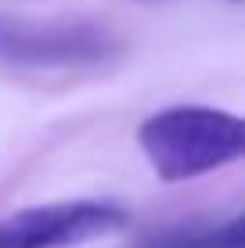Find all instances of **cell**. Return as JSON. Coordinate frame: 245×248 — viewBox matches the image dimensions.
Instances as JSON below:
<instances>
[{
    "mask_svg": "<svg viewBox=\"0 0 245 248\" xmlns=\"http://www.w3.org/2000/svg\"><path fill=\"white\" fill-rule=\"evenodd\" d=\"M137 144L159 180L180 184L238 162L245 123L209 105H173L137 126Z\"/></svg>",
    "mask_w": 245,
    "mask_h": 248,
    "instance_id": "1",
    "label": "cell"
},
{
    "mask_svg": "<svg viewBox=\"0 0 245 248\" xmlns=\"http://www.w3.org/2000/svg\"><path fill=\"white\" fill-rule=\"evenodd\" d=\"M119 50V36L90 18L0 15V62L15 68H101Z\"/></svg>",
    "mask_w": 245,
    "mask_h": 248,
    "instance_id": "2",
    "label": "cell"
},
{
    "mask_svg": "<svg viewBox=\"0 0 245 248\" xmlns=\"http://www.w3.org/2000/svg\"><path fill=\"white\" fill-rule=\"evenodd\" d=\"M130 212L112 202H50L0 216V248H76L119 234Z\"/></svg>",
    "mask_w": 245,
    "mask_h": 248,
    "instance_id": "3",
    "label": "cell"
},
{
    "mask_svg": "<svg viewBox=\"0 0 245 248\" xmlns=\"http://www.w3.org/2000/svg\"><path fill=\"white\" fill-rule=\"evenodd\" d=\"M191 248H245V227L242 216H231L227 223L213 227V230H195Z\"/></svg>",
    "mask_w": 245,
    "mask_h": 248,
    "instance_id": "4",
    "label": "cell"
},
{
    "mask_svg": "<svg viewBox=\"0 0 245 248\" xmlns=\"http://www.w3.org/2000/svg\"><path fill=\"white\" fill-rule=\"evenodd\" d=\"M191 241H195V230H170V234L155 237L145 248H191Z\"/></svg>",
    "mask_w": 245,
    "mask_h": 248,
    "instance_id": "5",
    "label": "cell"
}]
</instances>
